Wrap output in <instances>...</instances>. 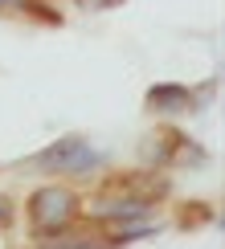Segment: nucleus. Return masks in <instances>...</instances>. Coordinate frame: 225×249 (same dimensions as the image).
Returning a JSON list of instances; mask_svg holds the SVG:
<instances>
[{
    "label": "nucleus",
    "instance_id": "10",
    "mask_svg": "<svg viewBox=\"0 0 225 249\" xmlns=\"http://www.w3.org/2000/svg\"><path fill=\"white\" fill-rule=\"evenodd\" d=\"M4 221H8V204L0 200V225H4Z\"/></svg>",
    "mask_w": 225,
    "mask_h": 249
},
{
    "label": "nucleus",
    "instance_id": "1",
    "mask_svg": "<svg viewBox=\"0 0 225 249\" xmlns=\"http://www.w3.org/2000/svg\"><path fill=\"white\" fill-rule=\"evenodd\" d=\"M78 216V196L61 184H45L29 196V225L37 237H61Z\"/></svg>",
    "mask_w": 225,
    "mask_h": 249
},
{
    "label": "nucleus",
    "instance_id": "3",
    "mask_svg": "<svg viewBox=\"0 0 225 249\" xmlns=\"http://www.w3.org/2000/svg\"><path fill=\"white\" fill-rule=\"evenodd\" d=\"M148 107H151V110H168V115L188 110V107H192V90H188V86H172V82L151 86V90H148Z\"/></svg>",
    "mask_w": 225,
    "mask_h": 249
},
{
    "label": "nucleus",
    "instance_id": "5",
    "mask_svg": "<svg viewBox=\"0 0 225 249\" xmlns=\"http://www.w3.org/2000/svg\"><path fill=\"white\" fill-rule=\"evenodd\" d=\"M98 163H102V151H94L90 143H82L78 155L70 160V168H66V172H70V176H86V172H94Z\"/></svg>",
    "mask_w": 225,
    "mask_h": 249
},
{
    "label": "nucleus",
    "instance_id": "6",
    "mask_svg": "<svg viewBox=\"0 0 225 249\" xmlns=\"http://www.w3.org/2000/svg\"><path fill=\"white\" fill-rule=\"evenodd\" d=\"M156 225H123V229L111 233V245H123V241H139V237H151Z\"/></svg>",
    "mask_w": 225,
    "mask_h": 249
},
{
    "label": "nucleus",
    "instance_id": "4",
    "mask_svg": "<svg viewBox=\"0 0 225 249\" xmlns=\"http://www.w3.org/2000/svg\"><path fill=\"white\" fill-rule=\"evenodd\" d=\"M143 213H148V200L143 196H119V200L94 204V216H102V221H135Z\"/></svg>",
    "mask_w": 225,
    "mask_h": 249
},
{
    "label": "nucleus",
    "instance_id": "2",
    "mask_svg": "<svg viewBox=\"0 0 225 249\" xmlns=\"http://www.w3.org/2000/svg\"><path fill=\"white\" fill-rule=\"evenodd\" d=\"M82 143H86L82 135H66V139L49 143L45 151H37V155H33V168H37V172H66V168H70V160L78 155Z\"/></svg>",
    "mask_w": 225,
    "mask_h": 249
},
{
    "label": "nucleus",
    "instance_id": "7",
    "mask_svg": "<svg viewBox=\"0 0 225 249\" xmlns=\"http://www.w3.org/2000/svg\"><path fill=\"white\" fill-rule=\"evenodd\" d=\"M54 249H111V245H94V241H57Z\"/></svg>",
    "mask_w": 225,
    "mask_h": 249
},
{
    "label": "nucleus",
    "instance_id": "9",
    "mask_svg": "<svg viewBox=\"0 0 225 249\" xmlns=\"http://www.w3.org/2000/svg\"><path fill=\"white\" fill-rule=\"evenodd\" d=\"M86 8H115V4H123V0H82Z\"/></svg>",
    "mask_w": 225,
    "mask_h": 249
},
{
    "label": "nucleus",
    "instance_id": "8",
    "mask_svg": "<svg viewBox=\"0 0 225 249\" xmlns=\"http://www.w3.org/2000/svg\"><path fill=\"white\" fill-rule=\"evenodd\" d=\"M0 8H20V13H29V8H37V0H0Z\"/></svg>",
    "mask_w": 225,
    "mask_h": 249
}]
</instances>
